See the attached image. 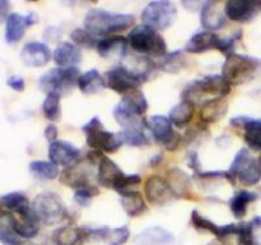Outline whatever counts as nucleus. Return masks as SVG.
I'll use <instances>...</instances> for the list:
<instances>
[{"label":"nucleus","instance_id":"nucleus-1","mask_svg":"<svg viewBox=\"0 0 261 245\" xmlns=\"http://www.w3.org/2000/svg\"><path fill=\"white\" fill-rule=\"evenodd\" d=\"M135 21H136V17L134 15L93 8L86 13L84 26H85V30H88L95 38L98 37L107 38V37L116 36L118 33L128 30L130 26H134Z\"/></svg>","mask_w":261,"mask_h":245},{"label":"nucleus","instance_id":"nucleus-2","mask_svg":"<svg viewBox=\"0 0 261 245\" xmlns=\"http://www.w3.org/2000/svg\"><path fill=\"white\" fill-rule=\"evenodd\" d=\"M221 72L231 86L243 85L261 73V60L249 55L234 52L226 58Z\"/></svg>","mask_w":261,"mask_h":245},{"label":"nucleus","instance_id":"nucleus-3","mask_svg":"<svg viewBox=\"0 0 261 245\" xmlns=\"http://www.w3.org/2000/svg\"><path fill=\"white\" fill-rule=\"evenodd\" d=\"M231 92V85L225 80L222 74H208L200 80L192 81L181 92L183 101L190 102L195 106L200 103L205 95L212 98H225Z\"/></svg>","mask_w":261,"mask_h":245},{"label":"nucleus","instance_id":"nucleus-4","mask_svg":"<svg viewBox=\"0 0 261 245\" xmlns=\"http://www.w3.org/2000/svg\"><path fill=\"white\" fill-rule=\"evenodd\" d=\"M226 180L231 185L237 184V180L246 186H252L261 180V163L258 159L251 157L247 148H242L235 154L230 169L226 171Z\"/></svg>","mask_w":261,"mask_h":245},{"label":"nucleus","instance_id":"nucleus-5","mask_svg":"<svg viewBox=\"0 0 261 245\" xmlns=\"http://www.w3.org/2000/svg\"><path fill=\"white\" fill-rule=\"evenodd\" d=\"M128 44L134 51L145 57L161 58L167 53V44L157 30L146 25L135 26L128 34Z\"/></svg>","mask_w":261,"mask_h":245},{"label":"nucleus","instance_id":"nucleus-6","mask_svg":"<svg viewBox=\"0 0 261 245\" xmlns=\"http://www.w3.org/2000/svg\"><path fill=\"white\" fill-rule=\"evenodd\" d=\"M79 68H53L45 74H42L38 80V88L47 94H57L63 97L77 86L80 78Z\"/></svg>","mask_w":261,"mask_h":245},{"label":"nucleus","instance_id":"nucleus-7","mask_svg":"<svg viewBox=\"0 0 261 245\" xmlns=\"http://www.w3.org/2000/svg\"><path fill=\"white\" fill-rule=\"evenodd\" d=\"M81 129L85 133L86 144L93 150L111 154L118 151L119 148L123 145L118 133L109 132L105 129L101 119L98 116L90 119Z\"/></svg>","mask_w":261,"mask_h":245},{"label":"nucleus","instance_id":"nucleus-8","mask_svg":"<svg viewBox=\"0 0 261 245\" xmlns=\"http://www.w3.org/2000/svg\"><path fill=\"white\" fill-rule=\"evenodd\" d=\"M150 72L134 71L124 65H118L115 68L107 71L105 74L106 86L118 94L125 95L127 93L137 90L149 78Z\"/></svg>","mask_w":261,"mask_h":245},{"label":"nucleus","instance_id":"nucleus-9","mask_svg":"<svg viewBox=\"0 0 261 245\" xmlns=\"http://www.w3.org/2000/svg\"><path fill=\"white\" fill-rule=\"evenodd\" d=\"M178 17V9L175 4L167 0L150 2L141 13L143 25L154 30H166L175 22Z\"/></svg>","mask_w":261,"mask_h":245},{"label":"nucleus","instance_id":"nucleus-10","mask_svg":"<svg viewBox=\"0 0 261 245\" xmlns=\"http://www.w3.org/2000/svg\"><path fill=\"white\" fill-rule=\"evenodd\" d=\"M32 209L34 210L39 221L46 225H55L68 215V211L65 209L60 196L54 192H42L36 196Z\"/></svg>","mask_w":261,"mask_h":245},{"label":"nucleus","instance_id":"nucleus-11","mask_svg":"<svg viewBox=\"0 0 261 245\" xmlns=\"http://www.w3.org/2000/svg\"><path fill=\"white\" fill-rule=\"evenodd\" d=\"M155 142L169 151H175L180 146L181 136L174 130V125L167 116L151 115L146 121Z\"/></svg>","mask_w":261,"mask_h":245},{"label":"nucleus","instance_id":"nucleus-12","mask_svg":"<svg viewBox=\"0 0 261 245\" xmlns=\"http://www.w3.org/2000/svg\"><path fill=\"white\" fill-rule=\"evenodd\" d=\"M225 13L228 20L239 24H248L261 13V2L230 0L225 4Z\"/></svg>","mask_w":261,"mask_h":245},{"label":"nucleus","instance_id":"nucleus-13","mask_svg":"<svg viewBox=\"0 0 261 245\" xmlns=\"http://www.w3.org/2000/svg\"><path fill=\"white\" fill-rule=\"evenodd\" d=\"M144 190H145L146 200L151 205H157V206L169 204L176 197L172 188L170 186L169 181L165 177L158 176V175H153V176H149L146 179Z\"/></svg>","mask_w":261,"mask_h":245},{"label":"nucleus","instance_id":"nucleus-14","mask_svg":"<svg viewBox=\"0 0 261 245\" xmlns=\"http://www.w3.org/2000/svg\"><path fill=\"white\" fill-rule=\"evenodd\" d=\"M38 22V16L34 12L28 15L11 13L6 21V42L15 44L24 38L28 28L33 26Z\"/></svg>","mask_w":261,"mask_h":245},{"label":"nucleus","instance_id":"nucleus-15","mask_svg":"<svg viewBox=\"0 0 261 245\" xmlns=\"http://www.w3.org/2000/svg\"><path fill=\"white\" fill-rule=\"evenodd\" d=\"M211 50H218L222 52L223 50V38L218 37L213 32H202L195 33L190 39L184 51L190 53H202Z\"/></svg>","mask_w":261,"mask_h":245},{"label":"nucleus","instance_id":"nucleus-16","mask_svg":"<svg viewBox=\"0 0 261 245\" xmlns=\"http://www.w3.org/2000/svg\"><path fill=\"white\" fill-rule=\"evenodd\" d=\"M81 150L76 148L73 144L67 141H55L48 146V158L50 162L57 166H69L76 165L80 159Z\"/></svg>","mask_w":261,"mask_h":245},{"label":"nucleus","instance_id":"nucleus-17","mask_svg":"<svg viewBox=\"0 0 261 245\" xmlns=\"http://www.w3.org/2000/svg\"><path fill=\"white\" fill-rule=\"evenodd\" d=\"M53 58L50 47L43 42H29L22 47L21 51V60L28 67L39 68L45 67Z\"/></svg>","mask_w":261,"mask_h":245},{"label":"nucleus","instance_id":"nucleus-18","mask_svg":"<svg viewBox=\"0 0 261 245\" xmlns=\"http://www.w3.org/2000/svg\"><path fill=\"white\" fill-rule=\"evenodd\" d=\"M230 124L242 127L244 129V141L251 150L261 151V119H252L248 116L232 118Z\"/></svg>","mask_w":261,"mask_h":245},{"label":"nucleus","instance_id":"nucleus-19","mask_svg":"<svg viewBox=\"0 0 261 245\" xmlns=\"http://www.w3.org/2000/svg\"><path fill=\"white\" fill-rule=\"evenodd\" d=\"M191 223L193 227L197 231L201 232H211L218 240H225L228 236L237 235L238 225H226V226H218L211 221V219L205 218L197 210H193L191 213Z\"/></svg>","mask_w":261,"mask_h":245},{"label":"nucleus","instance_id":"nucleus-20","mask_svg":"<svg viewBox=\"0 0 261 245\" xmlns=\"http://www.w3.org/2000/svg\"><path fill=\"white\" fill-rule=\"evenodd\" d=\"M218 2H205L201 7V25L206 32H213L225 28L227 16L225 13V7L220 8Z\"/></svg>","mask_w":261,"mask_h":245},{"label":"nucleus","instance_id":"nucleus-21","mask_svg":"<svg viewBox=\"0 0 261 245\" xmlns=\"http://www.w3.org/2000/svg\"><path fill=\"white\" fill-rule=\"evenodd\" d=\"M53 59L58 68H76L83 59V53L73 42H62L54 50Z\"/></svg>","mask_w":261,"mask_h":245},{"label":"nucleus","instance_id":"nucleus-22","mask_svg":"<svg viewBox=\"0 0 261 245\" xmlns=\"http://www.w3.org/2000/svg\"><path fill=\"white\" fill-rule=\"evenodd\" d=\"M60 183L64 185L73 188L76 190L83 188L92 186L90 184V172L84 167L83 165H73L69 167H65L59 176Z\"/></svg>","mask_w":261,"mask_h":245},{"label":"nucleus","instance_id":"nucleus-23","mask_svg":"<svg viewBox=\"0 0 261 245\" xmlns=\"http://www.w3.org/2000/svg\"><path fill=\"white\" fill-rule=\"evenodd\" d=\"M124 172L119 169L118 165L114 160L105 157V155L101 159V162L98 163L97 180L99 185L105 186V188L115 189V186L124 177Z\"/></svg>","mask_w":261,"mask_h":245},{"label":"nucleus","instance_id":"nucleus-24","mask_svg":"<svg viewBox=\"0 0 261 245\" xmlns=\"http://www.w3.org/2000/svg\"><path fill=\"white\" fill-rule=\"evenodd\" d=\"M127 38L120 36H113L98 39L95 48H97L99 57L106 58V59H110V58H120L122 59L127 52Z\"/></svg>","mask_w":261,"mask_h":245},{"label":"nucleus","instance_id":"nucleus-25","mask_svg":"<svg viewBox=\"0 0 261 245\" xmlns=\"http://www.w3.org/2000/svg\"><path fill=\"white\" fill-rule=\"evenodd\" d=\"M13 225L21 239H33L38 235L41 221L34 213V210L30 209L21 215H13Z\"/></svg>","mask_w":261,"mask_h":245},{"label":"nucleus","instance_id":"nucleus-26","mask_svg":"<svg viewBox=\"0 0 261 245\" xmlns=\"http://www.w3.org/2000/svg\"><path fill=\"white\" fill-rule=\"evenodd\" d=\"M114 119L123 129H143L146 125V121L141 120L143 116L135 113L134 110L128 107L123 101L119 102L113 110Z\"/></svg>","mask_w":261,"mask_h":245},{"label":"nucleus","instance_id":"nucleus-27","mask_svg":"<svg viewBox=\"0 0 261 245\" xmlns=\"http://www.w3.org/2000/svg\"><path fill=\"white\" fill-rule=\"evenodd\" d=\"M228 103L225 98H211L202 103L200 110V119L205 124H212L220 121L226 115Z\"/></svg>","mask_w":261,"mask_h":245},{"label":"nucleus","instance_id":"nucleus-28","mask_svg":"<svg viewBox=\"0 0 261 245\" xmlns=\"http://www.w3.org/2000/svg\"><path fill=\"white\" fill-rule=\"evenodd\" d=\"M53 240L57 245H80L86 240L84 227L67 225L54 231Z\"/></svg>","mask_w":261,"mask_h":245},{"label":"nucleus","instance_id":"nucleus-29","mask_svg":"<svg viewBox=\"0 0 261 245\" xmlns=\"http://www.w3.org/2000/svg\"><path fill=\"white\" fill-rule=\"evenodd\" d=\"M174 241L172 233L162 227H149L140 232L135 239L136 245H165Z\"/></svg>","mask_w":261,"mask_h":245},{"label":"nucleus","instance_id":"nucleus-30","mask_svg":"<svg viewBox=\"0 0 261 245\" xmlns=\"http://www.w3.org/2000/svg\"><path fill=\"white\" fill-rule=\"evenodd\" d=\"M77 86L84 94L101 93L102 90L107 88L105 77L97 69H89V71H86L85 73L81 74L80 78H79Z\"/></svg>","mask_w":261,"mask_h":245},{"label":"nucleus","instance_id":"nucleus-31","mask_svg":"<svg viewBox=\"0 0 261 245\" xmlns=\"http://www.w3.org/2000/svg\"><path fill=\"white\" fill-rule=\"evenodd\" d=\"M120 204H122L123 210L125 211L128 216L135 218L140 216L146 211V204L144 200L143 195L137 190H129L120 195Z\"/></svg>","mask_w":261,"mask_h":245},{"label":"nucleus","instance_id":"nucleus-32","mask_svg":"<svg viewBox=\"0 0 261 245\" xmlns=\"http://www.w3.org/2000/svg\"><path fill=\"white\" fill-rule=\"evenodd\" d=\"M0 242L4 245H22L13 225V214L2 210L0 211Z\"/></svg>","mask_w":261,"mask_h":245},{"label":"nucleus","instance_id":"nucleus-33","mask_svg":"<svg viewBox=\"0 0 261 245\" xmlns=\"http://www.w3.org/2000/svg\"><path fill=\"white\" fill-rule=\"evenodd\" d=\"M0 201H2L3 207H6L7 211L12 213L13 215H21L32 209L28 197L21 192L7 193L0 198Z\"/></svg>","mask_w":261,"mask_h":245},{"label":"nucleus","instance_id":"nucleus-34","mask_svg":"<svg viewBox=\"0 0 261 245\" xmlns=\"http://www.w3.org/2000/svg\"><path fill=\"white\" fill-rule=\"evenodd\" d=\"M195 114V106L190 102L181 101L170 110L169 119L176 128H184L190 124Z\"/></svg>","mask_w":261,"mask_h":245},{"label":"nucleus","instance_id":"nucleus-35","mask_svg":"<svg viewBox=\"0 0 261 245\" xmlns=\"http://www.w3.org/2000/svg\"><path fill=\"white\" fill-rule=\"evenodd\" d=\"M167 181L172 188L176 197H188L191 196L190 177L179 169H171L167 171Z\"/></svg>","mask_w":261,"mask_h":245},{"label":"nucleus","instance_id":"nucleus-36","mask_svg":"<svg viewBox=\"0 0 261 245\" xmlns=\"http://www.w3.org/2000/svg\"><path fill=\"white\" fill-rule=\"evenodd\" d=\"M257 197L258 196L256 193L249 192V190H239L230 200V202H228V206H230L232 215L237 219L244 218L247 214V207H248V205L255 202L257 200Z\"/></svg>","mask_w":261,"mask_h":245},{"label":"nucleus","instance_id":"nucleus-37","mask_svg":"<svg viewBox=\"0 0 261 245\" xmlns=\"http://www.w3.org/2000/svg\"><path fill=\"white\" fill-rule=\"evenodd\" d=\"M29 172L39 180H55L59 177V167L47 160H33L29 165Z\"/></svg>","mask_w":261,"mask_h":245},{"label":"nucleus","instance_id":"nucleus-38","mask_svg":"<svg viewBox=\"0 0 261 245\" xmlns=\"http://www.w3.org/2000/svg\"><path fill=\"white\" fill-rule=\"evenodd\" d=\"M60 95L47 94L42 104L43 116L50 121H59L62 119V106H60Z\"/></svg>","mask_w":261,"mask_h":245},{"label":"nucleus","instance_id":"nucleus-39","mask_svg":"<svg viewBox=\"0 0 261 245\" xmlns=\"http://www.w3.org/2000/svg\"><path fill=\"white\" fill-rule=\"evenodd\" d=\"M122 101L124 102L128 107H130V108L134 110L135 113L139 114L140 116H144V114L148 111V99H146V97L144 95V93L140 92L139 89L123 95Z\"/></svg>","mask_w":261,"mask_h":245},{"label":"nucleus","instance_id":"nucleus-40","mask_svg":"<svg viewBox=\"0 0 261 245\" xmlns=\"http://www.w3.org/2000/svg\"><path fill=\"white\" fill-rule=\"evenodd\" d=\"M118 134L122 144H127L134 148H140L149 144V139L141 129H123Z\"/></svg>","mask_w":261,"mask_h":245},{"label":"nucleus","instance_id":"nucleus-41","mask_svg":"<svg viewBox=\"0 0 261 245\" xmlns=\"http://www.w3.org/2000/svg\"><path fill=\"white\" fill-rule=\"evenodd\" d=\"M237 245H258L255 237V227L252 222H241L238 223Z\"/></svg>","mask_w":261,"mask_h":245},{"label":"nucleus","instance_id":"nucleus-42","mask_svg":"<svg viewBox=\"0 0 261 245\" xmlns=\"http://www.w3.org/2000/svg\"><path fill=\"white\" fill-rule=\"evenodd\" d=\"M71 39L77 47H86V48H93L97 46L98 39L94 36H92L88 30L85 29H74L71 33Z\"/></svg>","mask_w":261,"mask_h":245},{"label":"nucleus","instance_id":"nucleus-43","mask_svg":"<svg viewBox=\"0 0 261 245\" xmlns=\"http://www.w3.org/2000/svg\"><path fill=\"white\" fill-rule=\"evenodd\" d=\"M183 60V52H181L180 50H176L171 53H166V55L163 57L162 63H161L158 67L167 72H175L183 65V63H181Z\"/></svg>","mask_w":261,"mask_h":245},{"label":"nucleus","instance_id":"nucleus-44","mask_svg":"<svg viewBox=\"0 0 261 245\" xmlns=\"http://www.w3.org/2000/svg\"><path fill=\"white\" fill-rule=\"evenodd\" d=\"M98 193H99V190H98L94 185L88 186V188H83L76 190V192H74L73 200L79 206L86 207L90 202H92V200L98 195Z\"/></svg>","mask_w":261,"mask_h":245},{"label":"nucleus","instance_id":"nucleus-45","mask_svg":"<svg viewBox=\"0 0 261 245\" xmlns=\"http://www.w3.org/2000/svg\"><path fill=\"white\" fill-rule=\"evenodd\" d=\"M141 183V176L137 174H132V175H124L122 180L119 181L118 185L115 186L114 190L119 193V195H122V193L129 192L130 188L132 186H136Z\"/></svg>","mask_w":261,"mask_h":245},{"label":"nucleus","instance_id":"nucleus-46","mask_svg":"<svg viewBox=\"0 0 261 245\" xmlns=\"http://www.w3.org/2000/svg\"><path fill=\"white\" fill-rule=\"evenodd\" d=\"M129 239V230L128 227L123 226V227H118L111 230L110 236L107 239V244L109 245H123L127 242Z\"/></svg>","mask_w":261,"mask_h":245},{"label":"nucleus","instance_id":"nucleus-47","mask_svg":"<svg viewBox=\"0 0 261 245\" xmlns=\"http://www.w3.org/2000/svg\"><path fill=\"white\" fill-rule=\"evenodd\" d=\"M7 85L17 93H22L25 90V81L20 76H11L7 80Z\"/></svg>","mask_w":261,"mask_h":245},{"label":"nucleus","instance_id":"nucleus-48","mask_svg":"<svg viewBox=\"0 0 261 245\" xmlns=\"http://www.w3.org/2000/svg\"><path fill=\"white\" fill-rule=\"evenodd\" d=\"M196 176L200 179H226V171H200Z\"/></svg>","mask_w":261,"mask_h":245},{"label":"nucleus","instance_id":"nucleus-49","mask_svg":"<svg viewBox=\"0 0 261 245\" xmlns=\"http://www.w3.org/2000/svg\"><path fill=\"white\" fill-rule=\"evenodd\" d=\"M9 11H11V3L8 0H0V24L7 21L8 16L11 15Z\"/></svg>","mask_w":261,"mask_h":245},{"label":"nucleus","instance_id":"nucleus-50","mask_svg":"<svg viewBox=\"0 0 261 245\" xmlns=\"http://www.w3.org/2000/svg\"><path fill=\"white\" fill-rule=\"evenodd\" d=\"M43 37L46 38V41L55 42V41H58V39H60V37H62V32H59V29H57V28L50 26L46 29Z\"/></svg>","mask_w":261,"mask_h":245},{"label":"nucleus","instance_id":"nucleus-51","mask_svg":"<svg viewBox=\"0 0 261 245\" xmlns=\"http://www.w3.org/2000/svg\"><path fill=\"white\" fill-rule=\"evenodd\" d=\"M45 137L47 141H50V144H53V142L58 141V128L55 127L54 124H50L46 127L45 129Z\"/></svg>","mask_w":261,"mask_h":245},{"label":"nucleus","instance_id":"nucleus-52","mask_svg":"<svg viewBox=\"0 0 261 245\" xmlns=\"http://www.w3.org/2000/svg\"><path fill=\"white\" fill-rule=\"evenodd\" d=\"M188 166H190L191 169L193 170V171L196 172V174H199L200 172V166H201V163H200V159H199V155L196 153H192L188 157Z\"/></svg>","mask_w":261,"mask_h":245},{"label":"nucleus","instance_id":"nucleus-53","mask_svg":"<svg viewBox=\"0 0 261 245\" xmlns=\"http://www.w3.org/2000/svg\"><path fill=\"white\" fill-rule=\"evenodd\" d=\"M251 222L255 228H261V216H255Z\"/></svg>","mask_w":261,"mask_h":245},{"label":"nucleus","instance_id":"nucleus-54","mask_svg":"<svg viewBox=\"0 0 261 245\" xmlns=\"http://www.w3.org/2000/svg\"><path fill=\"white\" fill-rule=\"evenodd\" d=\"M161 159H162V157H161V155H157V157L153 158V159L150 160L149 165H150V167H157V165L161 162Z\"/></svg>","mask_w":261,"mask_h":245},{"label":"nucleus","instance_id":"nucleus-55","mask_svg":"<svg viewBox=\"0 0 261 245\" xmlns=\"http://www.w3.org/2000/svg\"><path fill=\"white\" fill-rule=\"evenodd\" d=\"M225 240H218L217 239V241H212V242H209L208 245H225Z\"/></svg>","mask_w":261,"mask_h":245},{"label":"nucleus","instance_id":"nucleus-56","mask_svg":"<svg viewBox=\"0 0 261 245\" xmlns=\"http://www.w3.org/2000/svg\"><path fill=\"white\" fill-rule=\"evenodd\" d=\"M202 3H204V2H197V3H193V7H195V6H201ZM190 4H192V2H184L183 6H190Z\"/></svg>","mask_w":261,"mask_h":245},{"label":"nucleus","instance_id":"nucleus-57","mask_svg":"<svg viewBox=\"0 0 261 245\" xmlns=\"http://www.w3.org/2000/svg\"><path fill=\"white\" fill-rule=\"evenodd\" d=\"M2 207H3V205H2V201H0V211L3 210V209H2Z\"/></svg>","mask_w":261,"mask_h":245},{"label":"nucleus","instance_id":"nucleus-58","mask_svg":"<svg viewBox=\"0 0 261 245\" xmlns=\"http://www.w3.org/2000/svg\"><path fill=\"white\" fill-rule=\"evenodd\" d=\"M258 160H260V163H261V157H260V159H258Z\"/></svg>","mask_w":261,"mask_h":245}]
</instances>
